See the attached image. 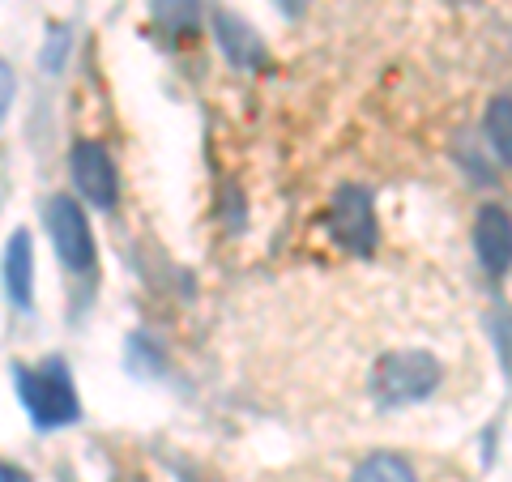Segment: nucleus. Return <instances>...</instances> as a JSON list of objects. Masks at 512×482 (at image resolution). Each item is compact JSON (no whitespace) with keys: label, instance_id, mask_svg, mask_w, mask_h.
<instances>
[{"label":"nucleus","instance_id":"obj_8","mask_svg":"<svg viewBox=\"0 0 512 482\" xmlns=\"http://www.w3.org/2000/svg\"><path fill=\"white\" fill-rule=\"evenodd\" d=\"M5 278H9V299L18 303L22 312H30V235L26 231H18V235L9 239Z\"/></svg>","mask_w":512,"mask_h":482},{"label":"nucleus","instance_id":"obj_6","mask_svg":"<svg viewBox=\"0 0 512 482\" xmlns=\"http://www.w3.org/2000/svg\"><path fill=\"white\" fill-rule=\"evenodd\" d=\"M474 248L478 261L491 278H504L508 273V214L504 205H483V214L474 222Z\"/></svg>","mask_w":512,"mask_h":482},{"label":"nucleus","instance_id":"obj_10","mask_svg":"<svg viewBox=\"0 0 512 482\" xmlns=\"http://www.w3.org/2000/svg\"><path fill=\"white\" fill-rule=\"evenodd\" d=\"M487 133H491V146H495V154H500V163L508 167V99H495L491 103Z\"/></svg>","mask_w":512,"mask_h":482},{"label":"nucleus","instance_id":"obj_3","mask_svg":"<svg viewBox=\"0 0 512 482\" xmlns=\"http://www.w3.org/2000/svg\"><path fill=\"white\" fill-rule=\"evenodd\" d=\"M329 235L346 252L367 256L376 248V210L363 188H342L329 205Z\"/></svg>","mask_w":512,"mask_h":482},{"label":"nucleus","instance_id":"obj_4","mask_svg":"<svg viewBox=\"0 0 512 482\" xmlns=\"http://www.w3.org/2000/svg\"><path fill=\"white\" fill-rule=\"evenodd\" d=\"M47 231H52V244L60 252V261L73 273L94 269V235H90L86 214L77 210V201H69V197L47 201Z\"/></svg>","mask_w":512,"mask_h":482},{"label":"nucleus","instance_id":"obj_5","mask_svg":"<svg viewBox=\"0 0 512 482\" xmlns=\"http://www.w3.org/2000/svg\"><path fill=\"white\" fill-rule=\"evenodd\" d=\"M69 163H73L77 192H82L94 210H111L116 197H120V180H116V163H111V154L99 146V141H77Z\"/></svg>","mask_w":512,"mask_h":482},{"label":"nucleus","instance_id":"obj_2","mask_svg":"<svg viewBox=\"0 0 512 482\" xmlns=\"http://www.w3.org/2000/svg\"><path fill=\"white\" fill-rule=\"evenodd\" d=\"M13 384H18V397L30 410L35 427H69L82 414L69 367L60 359H47L43 367H13Z\"/></svg>","mask_w":512,"mask_h":482},{"label":"nucleus","instance_id":"obj_7","mask_svg":"<svg viewBox=\"0 0 512 482\" xmlns=\"http://www.w3.org/2000/svg\"><path fill=\"white\" fill-rule=\"evenodd\" d=\"M218 39H222V47H227V56L235 64H256L265 56L261 35H256L248 22H239L235 13H222V18H218Z\"/></svg>","mask_w":512,"mask_h":482},{"label":"nucleus","instance_id":"obj_13","mask_svg":"<svg viewBox=\"0 0 512 482\" xmlns=\"http://www.w3.org/2000/svg\"><path fill=\"white\" fill-rule=\"evenodd\" d=\"M278 5H282V13H291V18H299V13L308 9L312 0H278Z\"/></svg>","mask_w":512,"mask_h":482},{"label":"nucleus","instance_id":"obj_11","mask_svg":"<svg viewBox=\"0 0 512 482\" xmlns=\"http://www.w3.org/2000/svg\"><path fill=\"white\" fill-rule=\"evenodd\" d=\"M13 90H18V82H13V69L5 60H0V120L9 116V103H13Z\"/></svg>","mask_w":512,"mask_h":482},{"label":"nucleus","instance_id":"obj_9","mask_svg":"<svg viewBox=\"0 0 512 482\" xmlns=\"http://www.w3.org/2000/svg\"><path fill=\"white\" fill-rule=\"evenodd\" d=\"M154 18L163 22L171 35L197 26V0H154Z\"/></svg>","mask_w":512,"mask_h":482},{"label":"nucleus","instance_id":"obj_12","mask_svg":"<svg viewBox=\"0 0 512 482\" xmlns=\"http://www.w3.org/2000/svg\"><path fill=\"white\" fill-rule=\"evenodd\" d=\"M0 482H30L18 465H0Z\"/></svg>","mask_w":512,"mask_h":482},{"label":"nucleus","instance_id":"obj_1","mask_svg":"<svg viewBox=\"0 0 512 482\" xmlns=\"http://www.w3.org/2000/svg\"><path fill=\"white\" fill-rule=\"evenodd\" d=\"M274 482H470L466 474H457L448 461L419 457V453H397V448H372L359 457L342 461H320L303 465Z\"/></svg>","mask_w":512,"mask_h":482}]
</instances>
